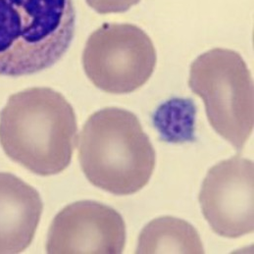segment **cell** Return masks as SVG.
Segmentation results:
<instances>
[{
	"label": "cell",
	"instance_id": "obj_1",
	"mask_svg": "<svg viewBox=\"0 0 254 254\" xmlns=\"http://www.w3.org/2000/svg\"><path fill=\"white\" fill-rule=\"evenodd\" d=\"M77 133L72 105L49 87L12 94L0 112V144L5 154L39 176H53L70 165Z\"/></svg>",
	"mask_w": 254,
	"mask_h": 254
},
{
	"label": "cell",
	"instance_id": "obj_2",
	"mask_svg": "<svg viewBox=\"0 0 254 254\" xmlns=\"http://www.w3.org/2000/svg\"><path fill=\"white\" fill-rule=\"evenodd\" d=\"M79 160L90 184L112 194L128 195L148 184L156 155L133 113L106 107L85 122L80 135Z\"/></svg>",
	"mask_w": 254,
	"mask_h": 254
},
{
	"label": "cell",
	"instance_id": "obj_3",
	"mask_svg": "<svg viewBox=\"0 0 254 254\" xmlns=\"http://www.w3.org/2000/svg\"><path fill=\"white\" fill-rule=\"evenodd\" d=\"M75 30L73 0H0V76L52 67L69 49Z\"/></svg>",
	"mask_w": 254,
	"mask_h": 254
},
{
	"label": "cell",
	"instance_id": "obj_4",
	"mask_svg": "<svg viewBox=\"0 0 254 254\" xmlns=\"http://www.w3.org/2000/svg\"><path fill=\"white\" fill-rule=\"evenodd\" d=\"M189 85L202 98L212 127L242 150L254 130V82L236 51L214 48L191 64Z\"/></svg>",
	"mask_w": 254,
	"mask_h": 254
},
{
	"label": "cell",
	"instance_id": "obj_5",
	"mask_svg": "<svg viewBox=\"0 0 254 254\" xmlns=\"http://www.w3.org/2000/svg\"><path fill=\"white\" fill-rule=\"evenodd\" d=\"M157 62L150 38L131 24L105 23L85 43L83 67L97 88L112 94L130 93L152 76Z\"/></svg>",
	"mask_w": 254,
	"mask_h": 254
},
{
	"label": "cell",
	"instance_id": "obj_6",
	"mask_svg": "<svg viewBox=\"0 0 254 254\" xmlns=\"http://www.w3.org/2000/svg\"><path fill=\"white\" fill-rule=\"evenodd\" d=\"M254 162L242 156L208 171L199 193L205 220L217 235L237 239L254 233Z\"/></svg>",
	"mask_w": 254,
	"mask_h": 254
},
{
	"label": "cell",
	"instance_id": "obj_7",
	"mask_svg": "<svg viewBox=\"0 0 254 254\" xmlns=\"http://www.w3.org/2000/svg\"><path fill=\"white\" fill-rule=\"evenodd\" d=\"M126 245V224L121 214L103 203L82 200L69 204L52 221L46 253L119 254Z\"/></svg>",
	"mask_w": 254,
	"mask_h": 254
},
{
	"label": "cell",
	"instance_id": "obj_8",
	"mask_svg": "<svg viewBox=\"0 0 254 254\" xmlns=\"http://www.w3.org/2000/svg\"><path fill=\"white\" fill-rule=\"evenodd\" d=\"M43 210L35 188L11 173H0V254H20L31 246Z\"/></svg>",
	"mask_w": 254,
	"mask_h": 254
},
{
	"label": "cell",
	"instance_id": "obj_9",
	"mask_svg": "<svg viewBox=\"0 0 254 254\" xmlns=\"http://www.w3.org/2000/svg\"><path fill=\"white\" fill-rule=\"evenodd\" d=\"M135 254H204L195 228L185 220L164 216L152 220L141 231Z\"/></svg>",
	"mask_w": 254,
	"mask_h": 254
},
{
	"label": "cell",
	"instance_id": "obj_10",
	"mask_svg": "<svg viewBox=\"0 0 254 254\" xmlns=\"http://www.w3.org/2000/svg\"><path fill=\"white\" fill-rule=\"evenodd\" d=\"M87 5L99 14L123 13L140 0H85Z\"/></svg>",
	"mask_w": 254,
	"mask_h": 254
}]
</instances>
